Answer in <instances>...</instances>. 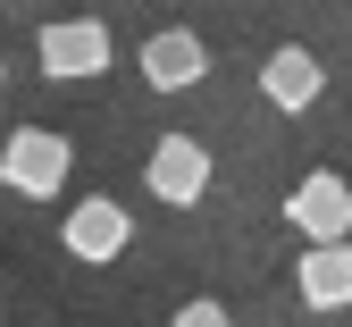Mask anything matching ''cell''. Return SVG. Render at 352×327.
Returning <instances> with one entry per match:
<instances>
[{
	"label": "cell",
	"mask_w": 352,
	"mask_h": 327,
	"mask_svg": "<svg viewBox=\"0 0 352 327\" xmlns=\"http://www.w3.org/2000/svg\"><path fill=\"white\" fill-rule=\"evenodd\" d=\"M0 84H9V59H0Z\"/></svg>",
	"instance_id": "obj_10"
},
{
	"label": "cell",
	"mask_w": 352,
	"mask_h": 327,
	"mask_svg": "<svg viewBox=\"0 0 352 327\" xmlns=\"http://www.w3.org/2000/svg\"><path fill=\"white\" fill-rule=\"evenodd\" d=\"M59 244H67V260H84V268H109L126 244H135V218H126L109 193H84V202L59 218Z\"/></svg>",
	"instance_id": "obj_4"
},
{
	"label": "cell",
	"mask_w": 352,
	"mask_h": 327,
	"mask_svg": "<svg viewBox=\"0 0 352 327\" xmlns=\"http://www.w3.org/2000/svg\"><path fill=\"white\" fill-rule=\"evenodd\" d=\"M260 92H269V109H294V118H302V109L327 92V67L302 51V42H285V51L260 59Z\"/></svg>",
	"instance_id": "obj_8"
},
{
	"label": "cell",
	"mask_w": 352,
	"mask_h": 327,
	"mask_svg": "<svg viewBox=\"0 0 352 327\" xmlns=\"http://www.w3.org/2000/svg\"><path fill=\"white\" fill-rule=\"evenodd\" d=\"M201 76H210V51H201L193 25H160V34L143 42V84H151V92H193Z\"/></svg>",
	"instance_id": "obj_6"
},
{
	"label": "cell",
	"mask_w": 352,
	"mask_h": 327,
	"mask_svg": "<svg viewBox=\"0 0 352 327\" xmlns=\"http://www.w3.org/2000/svg\"><path fill=\"white\" fill-rule=\"evenodd\" d=\"M294 294L302 310H352V244H302Z\"/></svg>",
	"instance_id": "obj_7"
},
{
	"label": "cell",
	"mask_w": 352,
	"mask_h": 327,
	"mask_svg": "<svg viewBox=\"0 0 352 327\" xmlns=\"http://www.w3.org/2000/svg\"><path fill=\"white\" fill-rule=\"evenodd\" d=\"M34 59H42L51 84H84V76L109 67V25L101 17H59V25L34 34Z\"/></svg>",
	"instance_id": "obj_2"
},
{
	"label": "cell",
	"mask_w": 352,
	"mask_h": 327,
	"mask_svg": "<svg viewBox=\"0 0 352 327\" xmlns=\"http://www.w3.org/2000/svg\"><path fill=\"white\" fill-rule=\"evenodd\" d=\"M285 226H294L302 244H344V235H352V184H344L336 168H311V176L285 193Z\"/></svg>",
	"instance_id": "obj_3"
},
{
	"label": "cell",
	"mask_w": 352,
	"mask_h": 327,
	"mask_svg": "<svg viewBox=\"0 0 352 327\" xmlns=\"http://www.w3.org/2000/svg\"><path fill=\"white\" fill-rule=\"evenodd\" d=\"M76 176V143L59 126H9V143H0V184H9L17 202H59Z\"/></svg>",
	"instance_id": "obj_1"
},
{
	"label": "cell",
	"mask_w": 352,
	"mask_h": 327,
	"mask_svg": "<svg viewBox=\"0 0 352 327\" xmlns=\"http://www.w3.org/2000/svg\"><path fill=\"white\" fill-rule=\"evenodd\" d=\"M168 327H235V310H227V302H218V294H193V302H185V310H176Z\"/></svg>",
	"instance_id": "obj_9"
},
{
	"label": "cell",
	"mask_w": 352,
	"mask_h": 327,
	"mask_svg": "<svg viewBox=\"0 0 352 327\" xmlns=\"http://www.w3.org/2000/svg\"><path fill=\"white\" fill-rule=\"evenodd\" d=\"M143 184H151L168 210H193L210 193V143H193V134H160L151 160H143Z\"/></svg>",
	"instance_id": "obj_5"
}]
</instances>
